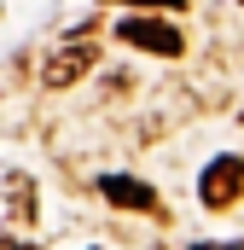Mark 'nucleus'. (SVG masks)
<instances>
[{
  "instance_id": "f257e3e1",
  "label": "nucleus",
  "mask_w": 244,
  "mask_h": 250,
  "mask_svg": "<svg viewBox=\"0 0 244 250\" xmlns=\"http://www.w3.org/2000/svg\"><path fill=\"white\" fill-rule=\"evenodd\" d=\"M117 35L128 41V47H145V53H163V59H181L186 53V35L175 29V23H157V18H122Z\"/></svg>"
},
{
  "instance_id": "f03ea898",
  "label": "nucleus",
  "mask_w": 244,
  "mask_h": 250,
  "mask_svg": "<svg viewBox=\"0 0 244 250\" xmlns=\"http://www.w3.org/2000/svg\"><path fill=\"white\" fill-rule=\"evenodd\" d=\"M244 192V157H215L209 169H203V181H198V198L209 204V209H233Z\"/></svg>"
},
{
  "instance_id": "7ed1b4c3",
  "label": "nucleus",
  "mask_w": 244,
  "mask_h": 250,
  "mask_svg": "<svg viewBox=\"0 0 244 250\" xmlns=\"http://www.w3.org/2000/svg\"><path fill=\"white\" fill-rule=\"evenodd\" d=\"M93 64H99V47L76 41V47H64V53H53V59H47L41 82H47V87H70V82H81V76H87Z\"/></svg>"
},
{
  "instance_id": "20e7f679",
  "label": "nucleus",
  "mask_w": 244,
  "mask_h": 250,
  "mask_svg": "<svg viewBox=\"0 0 244 250\" xmlns=\"http://www.w3.org/2000/svg\"><path fill=\"white\" fill-rule=\"evenodd\" d=\"M99 198H111L117 209H157V192L134 175H99Z\"/></svg>"
},
{
  "instance_id": "39448f33",
  "label": "nucleus",
  "mask_w": 244,
  "mask_h": 250,
  "mask_svg": "<svg viewBox=\"0 0 244 250\" xmlns=\"http://www.w3.org/2000/svg\"><path fill=\"white\" fill-rule=\"evenodd\" d=\"M6 192H12V215H18V221H35V192H29V181H23V175H12Z\"/></svg>"
},
{
  "instance_id": "423d86ee",
  "label": "nucleus",
  "mask_w": 244,
  "mask_h": 250,
  "mask_svg": "<svg viewBox=\"0 0 244 250\" xmlns=\"http://www.w3.org/2000/svg\"><path fill=\"white\" fill-rule=\"evenodd\" d=\"M111 6H181V0H111Z\"/></svg>"
},
{
  "instance_id": "0eeeda50",
  "label": "nucleus",
  "mask_w": 244,
  "mask_h": 250,
  "mask_svg": "<svg viewBox=\"0 0 244 250\" xmlns=\"http://www.w3.org/2000/svg\"><path fill=\"white\" fill-rule=\"evenodd\" d=\"M0 250H29V245H18V239H6V233H0Z\"/></svg>"
},
{
  "instance_id": "6e6552de",
  "label": "nucleus",
  "mask_w": 244,
  "mask_h": 250,
  "mask_svg": "<svg viewBox=\"0 0 244 250\" xmlns=\"http://www.w3.org/2000/svg\"><path fill=\"white\" fill-rule=\"evenodd\" d=\"M192 250H244V245H192Z\"/></svg>"
}]
</instances>
